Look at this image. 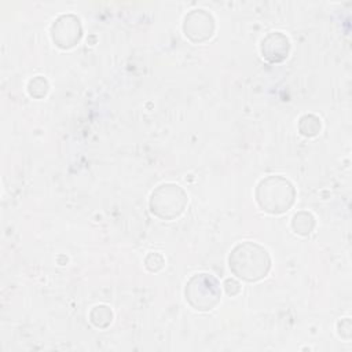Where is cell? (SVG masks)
Listing matches in <instances>:
<instances>
[{"label":"cell","instance_id":"cell-1","mask_svg":"<svg viewBox=\"0 0 352 352\" xmlns=\"http://www.w3.org/2000/svg\"><path fill=\"white\" fill-rule=\"evenodd\" d=\"M228 265L239 279L256 282L267 276L271 268V258L263 246L254 242H243L231 250Z\"/></svg>","mask_w":352,"mask_h":352},{"label":"cell","instance_id":"cell-2","mask_svg":"<svg viewBox=\"0 0 352 352\" xmlns=\"http://www.w3.org/2000/svg\"><path fill=\"white\" fill-rule=\"evenodd\" d=\"M294 197L296 191L293 184L282 176H268L263 179L256 188L258 206L274 214L286 212L293 205Z\"/></svg>","mask_w":352,"mask_h":352},{"label":"cell","instance_id":"cell-3","mask_svg":"<svg viewBox=\"0 0 352 352\" xmlns=\"http://www.w3.org/2000/svg\"><path fill=\"white\" fill-rule=\"evenodd\" d=\"M186 300L198 311L212 309L220 300L221 289L217 279L209 274H197L186 283Z\"/></svg>","mask_w":352,"mask_h":352},{"label":"cell","instance_id":"cell-4","mask_svg":"<svg viewBox=\"0 0 352 352\" xmlns=\"http://www.w3.org/2000/svg\"><path fill=\"white\" fill-rule=\"evenodd\" d=\"M187 204V195L177 184H162L158 186L151 194L150 209L151 212L162 219L172 220L177 217Z\"/></svg>","mask_w":352,"mask_h":352},{"label":"cell","instance_id":"cell-5","mask_svg":"<svg viewBox=\"0 0 352 352\" xmlns=\"http://www.w3.org/2000/svg\"><path fill=\"white\" fill-rule=\"evenodd\" d=\"M184 34L194 43H201L212 37L214 30V21L205 10H192L184 18Z\"/></svg>","mask_w":352,"mask_h":352},{"label":"cell","instance_id":"cell-6","mask_svg":"<svg viewBox=\"0 0 352 352\" xmlns=\"http://www.w3.org/2000/svg\"><path fill=\"white\" fill-rule=\"evenodd\" d=\"M51 36L54 43L60 48L76 45L81 37L80 19L72 14L59 16L51 28Z\"/></svg>","mask_w":352,"mask_h":352},{"label":"cell","instance_id":"cell-7","mask_svg":"<svg viewBox=\"0 0 352 352\" xmlns=\"http://www.w3.org/2000/svg\"><path fill=\"white\" fill-rule=\"evenodd\" d=\"M289 38L280 32L270 33L261 43V54L270 62H282L289 54Z\"/></svg>","mask_w":352,"mask_h":352},{"label":"cell","instance_id":"cell-8","mask_svg":"<svg viewBox=\"0 0 352 352\" xmlns=\"http://www.w3.org/2000/svg\"><path fill=\"white\" fill-rule=\"evenodd\" d=\"M315 226V220L314 216L308 212H300L297 214H294L293 220H292V227L297 234L301 235H307L312 231Z\"/></svg>","mask_w":352,"mask_h":352},{"label":"cell","instance_id":"cell-9","mask_svg":"<svg viewBox=\"0 0 352 352\" xmlns=\"http://www.w3.org/2000/svg\"><path fill=\"white\" fill-rule=\"evenodd\" d=\"M28 91L34 98H43L48 92V82H47V80L44 77L37 76V77H34V78H32L29 81Z\"/></svg>","mask_w":352,"mask_h":352},{"label":"cell","instance_id":"cell-10","mask_svg":"<svg viewBox=\"0 0 352 352\" xmlns=\"http://www.w3.org/2000/svg\"><path fill=\"white\" fill-rule=\"evenodd\" d=\"M307 118H308L309 122H307L304 117L300 118L302 122H307V126H301V128H300V132H301L302 135H305V136H315V135L319 132V129H320V120H319L318 117L312 116V114L307 116Z\"/></svg>","mask_w":352,"mask_h":352},{"label":"cell","instance_id":"cell-11","mask_svg":"<svg viewBox=\"0 0 352 352\" xmlns=\"http://www.w3.org/2000/svg\"><path fill=\"white\" fill-rule=\"evenodd\" d=\"M224 287H226V292H227V294H231V289H239L241 290V287H239V283L236 282V280H234V279H227L226 282H224Z\"/></svg>","mask_w":352,"mask_h":352}]
</instances>
